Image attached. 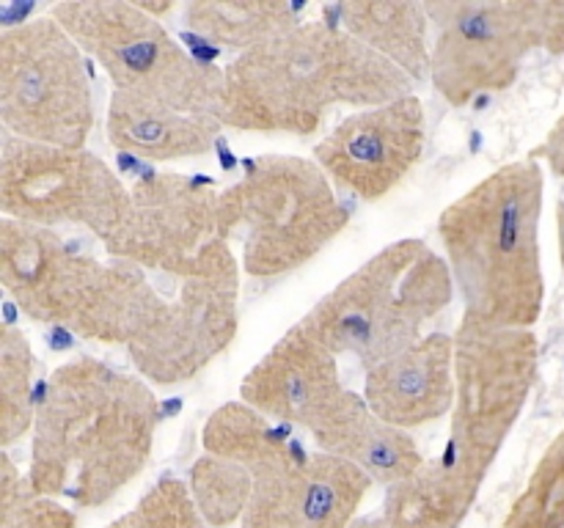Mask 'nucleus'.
Returning <instances> with one entry per match:
<instances>
[{"instance_id":"4468645a","label":"nucleus","mask_w":564,"mask_h":528,"mask_svg":"<svg viewBox=\"0 0 564 528\" xmlns=\"http://www.w3.org/2000/svg\"><path fill=\"white\" fill-rule=\"evenodd\" d=\"M422 152L424 108L416 94L352 113L314 146L328 179L364 201L389 196L422 160Z\"/></svg>"},{"instance_id":"393cba45","label":"nucleus","mask_w":564,"mask_h":528,"mask_svg":"<svg viewBox=\"0 0 564 528\" xmlns=\"http://www.w3.org/2000/svg\"><path fill=\"white\" fill-rule=\"evenodd\" d=\"M187 490L198 515L209 528H226L242 520L253 495V473L240 462L204 454L193 462Z\"/></svg>"},{"instance_id":"aec40b11","label":"nucleus","mask_w":564,"mask_h":528,"mask_svg":"<svg viewBox=\"0 0 564 528\" xmlns=\"http://www.w3.org/2000/svg\"><path fill=\"white\" fill-rule=\"evenodd\" d=\"M220 130L224 121L213 113H185L127 94L113 91L108 105V141L143 160L204 157Z\"/></svg>"},{"instance_id":"f3484780","label":"nucleus","mask_w":564,"mask_h":528,"mask_svg":"<svg viewBox=\"0 0 564 528\" xmlns=\"http://www.w3.org/2000/svg\"><path fill=\"white\" fill-rule=\"evenodd\" d=\"M364 399L405 432L438 421L455 407V336L430 333L369 369Z\"/></svg>"},{"instance_id":"f8f14e48","label":"nucleus","mask_w":564,"mask_h":528,"mask_svg":"<svg viewBox=\"0 0 564 528\" xmlns=\"http://www.w3.org/2000/svg\"><path fill=\"white\" fill-rule=\"evenodd\" d=\"M237 328L240 264L229 242L215 240L127 352L138 374L154 385H176L204 372L235 341Z\"/></svg>"},{"instance_id":"ddd939ff","label":"nucleus","mask_w":564,"mask_h":528,"mask_svg":"<svg viewBox=\"0 0 564 528\" xmlns=\"http://www.w3.org/2000/svg\"><path fill=\"white\" fill-rule=\"evenodd\" d=\"M220 237V193L187 174H149L130 187L124 220L105 240L113 258L187 278Z\"/></svg>"},{"instance_id":"b1692460","label":"nucleus","mask_w":564,"mask_h":528,"mask_svg":"<svg viewBox=\"0 0 564 528\" xmlns=\"http://www.w3.org/2000/svg\"><path fill=\"white\" fill-rule=\"evenodd\" d=\"M36 358L22 330L6 324L0 330V443L11 446L33 432L36 405Z\"/></svg>"},{"instance_id":"a878e982","label":"nucleus","mask_w":564,"mask_h":528,"mask_svg":"<svg viewBox=\"0 0 564 528\" xmlns=\"http://www.w3.org/2000/svg\"><path fill=\"white\" fill-rule=\"evenodd\" d=\"M501 528H564V429L543 451Z\"/></svg>"},{"instance_id":"5701e85b","label":"nucleus","mask_w":564,"mask_h":528,"mask_svg":"<svg viewBox=\"0 0 564 528\" xmlns=\"http://www.w3.org/2000/svg\"><path fill=\"white\" fill-rule=\"evenodd\" d=\"M185 22L209 42L248 53L301 25V9L273 0H193Z\"/></svg>"},{"instance_id":"c756f323","label":"nucleus","mask_w":564,"mask_h":528,"mask_svg":"<svg viewBox=\"0 0 564 528\" xmlns=\"http://www.w3.org/2000/svg\"><path fill=\"white\" fill-rule=\"evenodd\" d=\"M543 157L545 163H549V168L554 170L560 179H564V113L556 119V124L551 127L549 135H545Z\"/></svg>"},{"instance_id":"20e7f679","label":"nucleus","mask_w":564,"mask_h":528,"mask_svg":"<svg viewBox=\"0 0 564 528\" xmlns=\"http://www.w3.org/2000/svg\"><path fill=\"white\" fill-rule=\"evenodd\" d=\"M0 280L33 322L58 324L99 344L130 346L163 306L135 264H102L53 229L11 218L0 223Z\"/></svg>"},{"instance_id":"cd10ccee","label":"nucleus","mask_w":564,"mask_h":528,"mask_svg":"<svg viewBox=\"0 0 564 528\" xmlns=\"http://www.w3.org/2000/svg\"><path fill=\"white\" fill-rule=\"evenodd\" d=\"M108 528H209L198 515L185 482L163 476L141 501Z\"/></svg>"},{"instance_id":"9b49d317","label":"nucleus","mask_w":564,"mask_h":528,"mask_svg":"<svg viewBox=\"0 0 564 528\" xmlns=\"http://www.w3.org/2000/svg\"><path fill=\"white\" fill-rule=\"evenodd\" d=\"M0 212L20 223L83 226L108 240L130 207V187L88 148L31 143L6 132L0 143Z\"/></svg>"},{"instance_id":"dca6fc26","label":"nucleus","mask_w":564,"mask_h":528,"mask_svg":"<svg viewBox=\"0 0 564 528\" xmlns=\"http://www.w3.org/2000/svg\"><path fill=\"white\" fill-rule=\"evenodd\" d=\"M341 391L336 355L295 324L253 363L240 383V399L273 421L308 432Z\"/></svg>"},{"instance_id":"412c9836","label":"nucleus","mask_w":564,"mask_h":528,"mask_svg":"<svg viewBox=\"0 0 564 528\" xmlns=\"http://www.w3.org/2000/svg\"><path fill=\"white\" fill-rule=\"evenodd\" d=\"M325 16H336L341 31L356 36L386 61L405 72L413 82L430 75V47L427 42V11L424 3H405V0H367V3H339L325 6Z\"/></svg>"},{"instance_id":"2eb2a0df","label":"nucleus","mask_w":564,"mask_h":528,"mask_svg":"<svg viewBox=\"0 0 564 528\" xmlns=\"http://www.w3.org/2000/svg\"><path fill=\"white\" fill-rule=\"evenodd\" d=\"M372 479L352 462L325 451L253 476V495L242 528H350Z\"/></svg>"},{"instance_id":"f03ea898","label":"nucleus","mask_w":564,"mask_h":528,"mask_svg":"<svg viewBox=\"0 0 564 528\" xmlns=\"http://www.w3.org/2000/svg\"><path fill=\"white\" fill-rule=\"evenodd\" d=\"M411 88L405 72L339 25L301 22L226 66L218 119L231 130L306 138L336 105L380 108Z\"/></svg>"},{"instance_id":"1a4fd4ad","label":"nucleus","mask_w":564,"mask_h":528,"mask_svg":"<svg viewBox=\"0 0 564 528\" xmlns=\"http://www.w3.org/2000/svg\"><path fill=\"white\" fill-rule=\"evenodd\" d=\"M538 361L532 330L463 314L455 333V407L446 446L490 471L538 383Z\"/></svg>"},{"instance_id":"bb28decb","label":"nucleus","mask_w":564,"mask_h":528,"mask_svg":"<svg viewBox=\"0 0 564 528\" xmlns=\"http://www.w3.org/2000/svg\"><path fill=\"white\" fill-rule=\"evenodd\" d=\"M0 528H77L64 501L39 493L9 457H0Z\"/></svg>"},{"instance_id":"f257e3e1","label":"nucleus","mask_w":564,"mask_h":528,"mask_svg":"<svg viewBox=\"0 0 564 528\" xmlns=\"http://www.w3.org/2000/svg\"><path fill=\"white\" fill-rule=\"evenodd\" d=\"M158 424L160 402L141 377L75 358L42 391L28 479L50 498L97 509L147 468Z\"/></svg>"},{"instance_id":"7c9ffc66","label":"nucleus","mask_w":564,"mask_h":528,"mask_svg":"<svg viewBox=\"0 0 564 528\" xmlns=\"http://www.w3.org/2000/svg\"><path fill=\"white\" fill-rule=\"evenodd\" d=\"M556 231H560V258L564 267V201H560V207H556Z\"/></svg>"},{"instance_id":"423d86ee","label":"nucleus","mask_w":564,"mask_h":528,"mask_svg":"<svg viewBox=\"0 0 564 528\" xmlns=\"http://www.w3.org/2000/svg\"><path fill=\"white\" fill-rule=\"evenodd\" d=\"M350 220L334 182L312 160L264 154L220 190V237L242 240V270L275 278L312 262Z\"/></svg>"},{"instance_id":"2f4dec72","label":"nucleus","mask_w":564,"mask_h":528,"mask_svg":"<svg viewBox=\"0 0 564 528\" xmlns=\"http://www.w3.org/2000/svg\"><path fill=\"white\" fill-rule=\"evenodd\" d=\"M350 528H386L380 517H364V520H356Z\"/></svg>"},{"instance_id":"9d476101","label":"nucleus","mask_w":564,"mask_h":528,"mask_svg":"<svg viewBox=\"0 0 564 528\" xmlns=\"http://www.w3.org/2000/svg\"><path fill=\"white\" fill-rule=\"evenodd\" d=\"M424 11L433 28L430 77L452 108L510 88L527 55L545 47L540 0H433Z\"/></svg>"},{"instance_id":"a211bd4d","label":"nucleus","mask_w":564,"mask_h":528,"mask_svg":"<svg viewBox=\"0 0 564 528\" xmlns=\"http://www.w3.org/2000/svg\"><path fill=\"white\" fill-rule=\"evenodd\" d=\"M308 435L319 451L352 462L372 482L389 487L405 482L424 465L416 440L405 429L391 427L375 416L367 399L350 388L325 407L323 416L308 427Z\"/></svg>"},{"instance_id":"6e6552de","label":"nucleus","mask_w":564,"mask_h":528,"mask_svg":"<svg viewBox=\"0 0 564 528\" xmlns=\"http://www.w3.org/2000/svg\"><path fill=\"white\" fill-rule=\"evenodd\" d=\"M0 121L22 141L86 148L94 130L91 80L83 50L50 14L0 33Z\"/></svg>"},{"instance_id":"6ab92c4d","label":"nucleus","mask_w":564,"mask_h":528,"mask_svg":"<svg viewBox=\"0 0 564 528\" xmlns=\"http://www.w3.org/2000/svg\"><path fill=\"white\" fill-rule=\"evenodd\" d=\"M488 468L446 446L438 460L389 487L380 520L386 528H460L477 504Z\"/></svg>"},{"instance_id":"0eeeda50","label":"nucleus","mask_w":564,"mask_h":528,"mask_svg":"<svg viewBox=\"0 0 564 528\" xmlns=\"http://www.w3.org/2000/svg\"><path fill=\"white\" fill-rule=\"evenodd\" d=\"M50 16L102 66L116 94L218 116L224 69L193 58L141 3L77 0L50 6Z\"/></svg>"},{"instance_id":"39448f33","label":"nucleus","mask_w":564,"mask_h":528,"mask_svg":"<svg viewBox=\"0 0 564 528\" xmlns=\"http://www.w3.org/2000/svg\"><path fill=\"white\" fill-rule=\"evenodd\" d=\"M455 280L441 253L400 240L352 270L297 328L330 355H356L364 369L422 341L424 324L452 302Z\"/></svg>"},{"instance_id":"4be33fe9","label":"nucleus","mask_w":564,"mask_h":528,"mask_svg":"<svg viewBox=\"0 0 564 528\" xmlns=\"http://www.w3.org/2000/svg\"><path fill=\"white\" fill-rule=\"evenodd\" d=\"M202 440L207 454L240 462L253 476L306 451L286 432V424L273 421L242 399L220 405L204 424Z\"/></svg>"},{"instance_id":"c85d7f7f","label":"nucleus","mask_w":564,"mask_h":528,"mask_svg":"<svg viewBox=\"0 0 564 528\" xmlns=\"http://www.w3.org/2000/svg\"><path fill=\"white\" fill-rule=\"evenodd\" d=\"M545 50L551 55H564V0H545Z\"/></svg>"},{"instance_id":"7ed1b4c3","label":"nucleus","mask_w":564,"mask_h":528,"mask_svg":"<svg viewBox=\"0 0 564 528\" xmlns=\"http://www.w3.org/2000/svg\"><path fill=\"white\" fill-rule=\"evenodd\" d=\"M543 193L545 176L538 160H516L441 212L438 237L466 314L518 330H529L540 319L545 300Z\"/></svg>"}]
</instances>
